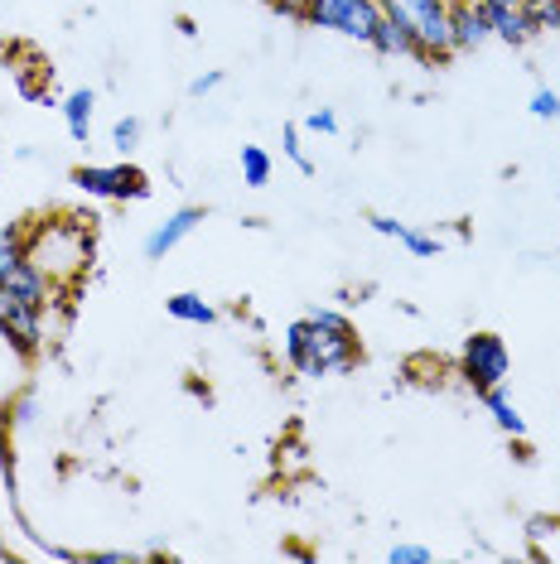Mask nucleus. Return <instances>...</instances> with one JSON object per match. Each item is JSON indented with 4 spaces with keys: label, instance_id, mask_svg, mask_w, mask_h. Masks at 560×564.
<instances>
[{
    "label": "nucleus",
    "instance_id": "nucleus-13",
    "mask_svg": "<svg viewBox=\"0 0 560 564\" xmlns=\"http://www.w3.org/2000/svg\"><path fill=\"white\" fill-rule=\"evenodd\" d=\"M93 107H97V93L93 87H78V93L63 97V121H68V135L78 140V145H87V135H93Z\"/></svg>",
    "mask_w": 560,
    "mask_h": 564
},
{
    "label": "nucleus",
    "instance_id": "nucleus-25",
    "mask_svg": "<svg viewBox=\"0 0 560 564\" xmlns=\"http://www.w3.org/2000/svg\"><path fill=\"white\" fill-rule=\"evenodd\" d=\"M223 78H227L223 68H213V73H198V78L189 83V97H208V93H218V87H223Z\"/></svg>",
    "mask_w": 560,
    "mask_h": 564
},
{
    "label": "nucleus",
    "instance_id": "nucleus-19",
    "mask_svg": "<svg viewBox=\"0 0 560 564\" xmlns=\"http://www.w3.org/2000/svg\"><path fill=\"white\" fill-rule=\"evenodd\" d=\"M280 150H286V160L295 164L300 174H314V160L304 155V145H300V126H295V121H286V126H280Z\"/></svg>",
    "mask_w": 560,
    "mask_h": 564
},
{
    "label": "nucleus",
    "instance_id": "nucleus-32",
    "mask_svg": "<svg viewBox=\"0 0 560 564\" xmlns=\"http://www.w3.org/2000/svg\"><path fill=\"white\" fill-rule=\"evenodd\" d=\"M257 6H271V0H257Z\"/></svg>",
    "mask_w": 560,
    "mask_h": 564
},
{
    "label": "nucleus",
    "instance_id": "nucleus-11",
    "mask_svg": "<svg viewBox=\"0 0 560 564\" xmlns=\"http://www.w3.org/2000/svg\"><path fill=\"white\" fill-rule=\"evenodd\" d=\"M286 362L295 367V377H324L320 362H314V343H310V318H295V324L286 328Z\"/></svg>",
    "mask_w": 560,
    "mask_h": 564
},
{
    "label": "nucleus",
    "instance_id": "nucleus-21",
    "mask_svg": "<svg viewBox=\"0 0 560 564\" xmlns=\"http://www.w3.org/2000/svg\"><path fill=\"white\" fill-rule=\"evenodd\" d=\"M401 247L411 251V256H420V261H430V256H440V241L430 237V232H416V227H406V232H401Z\"/></svg>",
    "mask_w": 560,
    "mask_h": 564
},
{
    "label": "nucleus",
    "instance_id": "nucleus-9",
    "mask_svg": "<svg viewBox=\"0 0 560 564\" xmlns=\"http://www.w3.org/2000/svg\"><path fill=\"white\" fill-rule=\"evenodd\" d=\"M203 217H208L203 208H180V213H170V217H164V223L155 227V232L146 237V256H150V261H164V256L180 247L184 237H194V227L203 223Z\"/></svg>",
    "mask_w": 560,
    "mask_h": 564
},
{
    "label": "nucleus",
    "instance_id": "nucleus-17",
    "mask_svg": "<svg viewBox=\"0 0 560 564\" xmlns=\"http://www.w3.org/2000/svg\"><path fill=\"white\" fill-rule=\"evenodd\" d=\"M521 10H527L531 30L537 34H556L560 30V0H521Z\"/></svg>",
    "mask_w": 560,
    "mask_h": 564
},
{
    "label": "nucleus",
    "instance_id": "nucleus-22",
    "mask_svg": "<svg viewBox=\"0 0 560 564\" xmlns=\"http://www.w3.org/2000/svg\"><path fill=\"white\" fill-rule=\"evenodd\" d=\"M531 117H537V121H560V93H551V87H537V93H531Z\"/></svg>",
    "mask_w": 560,
    "mask_h": 564
},
{
    "label": "nucleus",
    "instance_id": "nucleus-8",
    "mask_svg": "<svg viewBox=\"0 0 560 564\" xmlns=\"http://www.w3.org/2000/svg\"><path fill=\"white\" fill-rule=\"evenodd\" d=\"M493 40V24L483 6H469V0H450V44L454 54H474Z\"/></svg>",
    "mask_w": 560,
    "mask_h": 564
},
{
    "label": "nucleus",
    "instance_id": "nucleus-6",
    "mask_svg": "<svg viewBox=\"0 0 560 564\" xmlns=\"http://www.w3.org/2000/svg\"><path fill=\"white\" fill-rule=\"evenodd\" d=\"M73 184H78L87 198H101V203L150 198V178H146V170H136L131 160L126 164H78Z\"/></svg>",
    "mask_w": 560,
    "mask_h": 564
},
{
    "label": "nucleus",
    "instance_id": "nucleus-4",
    "mask_svg": "<svg viewBox=\"0 0 560 564\" xmlns=\"http://www.w3.org/2000/svg\"><path fill=\"white\" fill-rule=\"evenodd\" d=\"M377 20H381L377 0H310V10H304L310 30H334L343 40H358V44L373 40Z\"/></svg>",
    "mask_w": 560,
    "mask_h": 564
},
{
    "label": "nucleus",
    "instance_id": "nucleus-28",
    "mask_svg": "<svg viewBox=\"0 0 560 564\" xmlns=\"http://www.w3.org/2000/svg\"><path fill=\"white\" fill-rule=\"evenodd\" d=\"M271 10L280 20H295V24H304V10H310V0H271Z\"/></svg>",
    "mask_w": 560,
    "mask_h": 564
},
{
    "label": "nucleus",
    "instance_id": "nucleus-5",
    "mask_svg": "<svg viewBox=\"0 0 560 564\" xmlns=\"http://www.w3.org/2000/svg\"><path fill=\"white\" fill-rule=\"evenodd\" d=\"M507 371H513V352H507V343L498 333H474V338H464L460 348V377L469 391H488V387H503Z\"/></svg>",
    "mask_w": 560,
    "mask_h": 564
},
{
    "label": "nucleus",
    "instance_id": "nucleus-23",
    "mask_svg": "<svg viewBox=\"0 0 560 564\" xmlns=\"http://www.w3.org/2000/svg\"><path fill=\"white\" fill-rule=\"evenodd\" d=\"M387 560L391 564H430V560H435V550H430V545H391Z\"/></svg>",
    "mask_w": 560,
    "mask_h": 564
},
{
    "label": "nucleus",
    "instance_id": "nucleus-7",
    "mask_svg": "<svg viewBox=\"0 0 560 564\" xmlns=\"http://www.w3.org/2000/svg\"><path fill=\"white\" fill-rule=\"evenodd\" d=\"M0 290H6L10 300H20L24 310H49V304L58 300V285L40 271V265L30 261V256H15V261H0Z\"/></svg>",
    "mask_w": 560,
    "mask_h": 564
},
{
    "label": "nucleus",
    "instance_id": "nucleus-29",
    "mask_svg": "<svg viewBox=\"0 0 560 564\" xmlns=\"http://www.w3.org/2000/svg\"><path fill=\"white\" fill-rule=\"evenodd\" d=\"M469 6H483V10H493V6H521V0H469Z\"/></svg>",
    "mask_w": 560,
    "mask_h": 564
},
{
    "label": "nucleus",
    "instance_id": "nucleus-3",
    "mask_svg": "<svg viewBox=\"0 0 560 564\" xmlns=\"http://www.w3.org/2000/svg\"><path fill=\"white\" fill-rule=\"evenodd\" d=\"M310 343H314V362H320L324 377L334 371H353L363 362V343H358V328L343 310H329V304H314L310 314Z\"/></svg>",
    "mask_w": 560,
    "mask_h": 564
},
{
    "label": "nucleus",
    "instance_id": "nucleus-18",
    "mask_svg": "<svg viewBox=\"0 0 560 564\" xmlns=\"http://www.w3.org/2000/svg\"><path fill=\"white\" fill-rule=\"evenodd\" d=\"M140 131H146V126H140V117H121L117 126H111V150L131 160L136 150H140Z\"/></svg>",
    "mask_w": 560,
    "mask_h": 564
},
{
    "label": "nucleus",
    "instance_id": "nucleus-2",
    "mask_svg": "<svg viewBox=\"0 0 560 564\" xmlns=\"http://www.w3.org/2000/svg\"><path fill=\"white\" fill-rule=\"evenodd\" d=\"M381 15L406 24L416 34V63L435 68V63L454 58L450 44V0H377Z\"/></svg>",
    "mask_w": 560,
    "mask_h": 564
},
{
    "label": "nucleus",
    "instance_id": "nucleus-12",
    "mask_svg": "<svg viewBox=\"0 0 560 564\" xmlns=\"http://www.w3.org/2000/svg\"><path fill=\"white\" fill-rule=\"evenodd\" d=\"M367 48H377L381 58H416V34L406 30V24L381 15L377 30H373V40H367Z\"/></svg>",
    "mask_w": 560,
    "mask_h": 564
},
{
    "label": "nucleus",
    "instance_id": "nucleus-14",
    "mask_svg": "<svg viewBox=\"0 0 560 564\" xmlns=\"http://www.w3.org/2000/svg\"><path fill=\"white\" fill-rule=\"evenodd\" d=\"M164 314H170V318H180V324H198V328L218 324V310H213V304L203 300V294H194V290L170 294V300H164Z\"/></svg>",
    "mask_w": 560,
    "mask_h": 564
},
{
    "label": "nucleus",
    "instance_id": "nucleus-26",
    "mask_svg": "<svg viewBox=\"0 0 560 564\" xmlns=\"http://www.w3.org/2000/svg\"><path fill=\"white\" fill-rule=\"evenodd\" d=\"M367 227H373L377 237H391V241H401V232H406V223H397V217H387V213H373Z\"/></svg>",
    "mask_w": 560,
    "mask_h": 564
},
{
    "label": "nucleus",
    "instance_id": "nucleus-20",
    "mask_svg": "<svg viewBox=\"0 0 560 564\" xmlns=\"http://www.w3.org/2000/svg\"><path fill=\"white\" fill-rule=\"evenodd\" d=\"M24 237H30V227H24V223H6V227H0V261H15V256H24Z\"/></svg>",
    "mask_w": 560,
    "mask_h": 564
},
{
    "label": "nucleus",
    "instance_id": "nucleus-15",
    "mask_svg": "<svg viewBox=\"0 0 560 564\" xmlns=\"http://www.w3.org/2000/svg\"><path fill=\"white\" fill-rule=\"evenodd\" d=\"M478 401L488 405V415H493V425H498L503 434H513V440H527V420H521V410L507 401V391L503 387H488V391H478Z\"/></svg>",
    "mask_w": 560,
    "mask_h": 564
},
{
    "label": "nucleus",
    "instance_id": "nucleus-24",
    "mask_svg": "<svg viewBox=\"0 0 560 564\" xmlns=\"http://www.w3.org/2000/svg\"><path fill=\"white\" fill-rule=\"evenodd\" d=\"M304 131H314V135H334L338 131V117L329 107H314L310 117H304Z\"/></svg>",
    "mask_w": 560,
    "mask_h": 564
},
{
    "label": "nucleus",
    "instance_id": "nucleus-30",
    "mask_svg": "<svg viewBox=\"0 0 560 564\" xmlns=\"http://www.w3.org/2000/svg\"><path fill=\"white\" fill-rule=\"evenodd\" d=\"M0 560H10V545H6V535H0Z\"/></svg>",
    "mask_w": 560,
    "mask_h": 564
},
{
    "label": "nucleus",
    "instance_id": "nucleus-16",
    "mask_svg": "<svg viewBox=\"0 0 560 564\" xmlns=\"http://www.w3.org/2000/svg\"><path fill=\"white\" fill-rule=\"evenodd\" d=\"M276 174V160L266 155L261 145H241V184L247 188H266Z\"/></svg>",
    "mask_w": 560,
    "mask_h": 564
},
{
    "label": "nucleus",
    "instance_id": "nucleus-10",
    "mask_svg": "<svg viewBox=\"0 0 560 564\" xmlns=\"http://www.w3.org/2000/svg\"><path fill=\"white\" fill-rule=\"evenodd\" d=\"M488 24H493V40H503L513 48H527L531 40H537V30H531V20H527V10L521 6H493Z\"/></svg>",
    "mask_w": 560,
    "mask_h": 564
},
{
    "label": "nucleus",
    "instance_id": "nucleus-31",
    "mask_svg": "<svg viewBox=\"0 0 560 564\" xmlns=\"http://www.w3.org/2000/svg\"><path fill=\"white\" fill-rule=\"evenodd\" d=\"M556 531H560V511H556Z\"/></svg>",
    "mask_w": 560,
    "mask_h": 564
},
{
    "label": "nucleus",
    "instance_id": "nucleus-27",
    "mask_svg": "<svg viewBox=\"0 0 560 564\" xmlns=\"http://www.w3.org/2000/svg\"><path fill=\"white\" fill-rule=\"evenodd\" d=\"M140 555H131V550H87L83 564H136Z\"/></svg>",
    "mask_w": 560,
    "mask_h": 564
},
{
    "label": "nucleus",
    "instance_id": "nucleus-1",
    "mask_svg": "<svg viewBox=\"0 0 560 564\" xmlns=\"http://www.w3.org/2000/svg\"><path fill=\"white\" fill-rule=\"evenodd\" d=\"M24 256L54 280L58 290L78 285L93 265V217L87 213H54L40 217L24 237Z\"/></svg>",
    "mask_w": 560,
    "mask_h": 564
}]
</instances>
